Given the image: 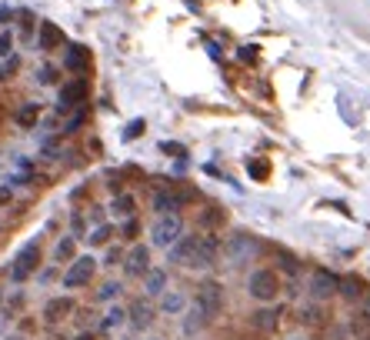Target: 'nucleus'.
I'll return each mask as SVG.
<instances>
[{
  "instance_id": "f257e3e1",
  "label": "nucleus",
  "mask_w": 370,
  "mask_h": 340,
  "mask_svg": "<svg viewBox=\"0 0 370 340\" xmlns=\"http://www.w3.org/2000/svg\"><path fill=\"white\" fill-rule=\"evenodd\" d=\"M170 254V261L174 264H184V267H210L217 261V240L210 237V234H194V237H181L177 244L167 247Z\"/></svg>"
},
{
  "instance_id": "f03ea898",
  "label": "nucleus",
  "mask_w": 370,
  "mask_h": 340,
  "mask_svg": "<svg viewBox=\"0 0 370 340\" xmlns=\"http://www.w3.org/2000/svg\"><path fill=\"white\" fill-rule=\"evenodd\" d=\"M181 234H184V220H181V214H160L157 220H154V227H150V240H154V247H170L181 240Z\"/></svg>"
},
{
  "instance_id": "7ed1b4c3",
  "label": "nucleus",
  "mask_w": 370,
  "mask_h": 340,
  "mask_svg": "<svg viewBox=\"0 0 370 340\" xmlns=\"http://www.w3.org/2000/svg\"><path fill=\"white\" fill-rule=\"evenodd\" d=\"M247 287H250V297H254V301L270 303V301H274V297L280 294V277H277V270H270V267H260V270H254V274H250Z\"/></svg>"
},
{
  "instance_id": "20e7f679",
  "label": "nucleus",
  "mask_w": 370,
  "mask_h": 340,
  "mask_svg": "<svg viewBox=\"0 0 370 340\" xmlns=\"http://www.w3.org/2000/svg\"><path fill=\"white\" fill-rule=\"evenodd\" d=\"M40 264V240H27V244L17 250L14 264H10V281L24 283L27 277H34V270Z\"/></svg>"
},
{
  "instance_id": "39448f33",
  "label": "nucleus",
  "mask_w": 370,
  "mask_h": 340,
  "mask_svg": "<svg viewBox=\"0 0 370 340\" xmlns=\"http://www.w3.org/2000/svg\"><path fill=\"white\" fill-rule=\"evenodd\" d=\"M93 274H97V261H93L91 254H80V257H74L71 267H67V274H64V287H71V290L87 287V283L93 281Z\"/></svg>"
},
{
  "instance_id": "423d86ee",
  "label": "nucleus",
  "mask_w": 370,
  "mask_h": 340,
  "mask_svg": "<svg viewBox=\"0 0 370 340\" xmlns=\"http://www.w3.org/2000/svg\"><path fill=\"white\" fill-rule=\"evenodd\" d=\"M197 307L204 310L207 321H214V317L221 314V307H223L221 283H217V281H204V283H201V287H197Z\"/></svg>"
},
{
  "instance_id": "0eeeda50",
  "label": "nucleus",
  "mask_w": 370,
  "mask_h": 340,
  "mask_svg": "<svg viewBox=\"0 0 370 340\" xmlns=\"http://www.w3.org/2000/svg\"><path fill=\"white\" fill-rule=\"evenodd\" d=\"M87 100V80L77 77L71 84H60V97H57V111H74V107H84Z\"/></svg>"
},
{
  "instance_id": "6e6552de",
  "label": "nucleus",
  "mask_w": 370,
  "mask_h": 340,
  "mask_svg": "<svg viewBox=\"0 0 370 340\" xmlns=\"http://www.w3.org/2000/svg\"><path fill=\"white\" fill-rule=\"evenodd\" d=\"M150 270V247L137 244L127 250V257H124V274L127 277H144Z\"/></svg>"
},
{
  "instance_id": "1a4fd4ad",
  "label": "nucleus",
  "mask_w": 370,
  "mask_h": 340,
  "mask_svg": "<svg viewBox=\"0 0 370 340\" xmlns=\"http://www.w3.org/2000/svg\"><path fill=\"white\" fill-rule=\"evenodd\" d=\"M257 250H260L257 240H254L250 234H243V230H241V234H234V237H230V247H227V257H230L234 264H243V261H247V257H254Z\"/></svg>"
},
{
  "instance_id": "9d476101",
  "label": "nucleus",
  "mask_w": 370,
  "mask_h": 340,
  "mask_svg": "<svg viewBox=\"0 0 370 340\" xmlns=\"http://www.w3.org/2000/svg\"><path fill=\"white\" fill-rule=\"evenodd\" d=\"M311 297H314V301H331V297H337V274H331V270H314V277H311Z\"/></svg>"
},
{
  "instance_id": "9b49d317",
  "label": "nucleus",
  "mask_w": 370,
  "mask_h": 340,
  "mask_svg": "<svg viewBox=\"0 0 370 340\" xmlns=\"http://www.w3.org/2000/svg\"><path fill=\"white\" fill-rule=\"evenodd\" d=\"M67 44V37H64V30L57 27L54 20H40L37 27V47L40 50H60Z\"/></svg>"
},
{
  "instance_id": "f8f14e48",
  "label": "nucleus",
  "mask_w": 370,
  "mask_h": 340,
  "mask_svg": "<svg viewBox=\"0 0 370 340\" xmlns=\"http://www.w3.org/2000/svg\"><path fill=\"white\" fill-rule=\"evenodd\" d=\"M64 67H67L71 74L84 77L87 70H91V50H87V47H80V44H74V47H67V57H64Z\"/></svg>"
},
{
  "instance_id": "ddd939ff",
  "label": "nucleus",
  "mask_w": 370,
  "mask_h": 340,
  "mask_svg": "<svg viewBox=\"0 0 370 340\" xmlns=\"http://www.w3.org/2000/svg\"><path fill=\"white\" fill-rule=\"evenodd\" d=\"M150 204H154L157 214H177V210L184 207V193L181 190H157Z\"/></svg>"
},
{
  "instance_id": "4468645a",
  "label": "nucleus",
  "mask_w": 370,
  "mask_h": 340,
  "mask_svg": "<svg viewBox=\"0 0 370 340\" xmlns=\"http://www.w3.org/2000/svg\"><path fill=\"white\" fill-rule=\"evenodd\" d=\"M74 314V297H54V301H47L44 307V321L47 323H60L64 317H71Z\"/></svg>"
},
{
  "instance_id": "2eb2a0df",
  "label": "nucleus",
  "mask_w": 370,
  "mask_h": 340,
  "mask_svg": "<svg viewBox=\"0 0 370 340\" xmlns=\"http://www.w3.org/2000/svg\"><path fill=\"white\" fill-rule=\"evenodd\" d=\"M250 323H254L257 330H263V334H274L280 323V310L277 307H260V310L250 314Z\"/></svg>"
},
{
  "instance_id": "dca6fc26",
  "label": "nucleus",
  "mask_w": 370,
  "mask_h": 340,
  "mask_svg": "<svg viewBox=\"0 0 370 340\" xmlns=\"http://www.w3.org/2000/svg\"><path fill=\"white\" fill-rule=\"evenodd\" d=\"M127 321H130V327H133V330H147L150 323H154V310H150V303H147V301L130 303Z\"/></svg>"
},
{
  "instance_id": "f3484780",
  "label": "nucleus",
  "mask_w": 370,
  "mask_h": 340,
  "mask_svg": "<svg viewBox=\"0 0 370 340\" xmlns=\"http://www.w3.org/2000/svg\"><path fill=\"white\" fill-rule=\"evenodd\" d=\"M164 290H167V270L150 267L147 274H144V294H147V297H160Z\"/></svg>"
},
{
  "instance_id": "a211bd4d",
  "label": "nucleus",
  "mask_w": 370,
  "mask_h": 340,
  "mask_svg": "<svg viewBox=\"0 0 370 340\" xmlns=\"http://www.w3.org/2000/svg\"><path fill=\"white\" fill-rule=\"evenodd\" d=\"M337 294H340L344 301H360V297H364V281H360V277H353V274L337 277Z\"/></svg>"
},
{
  "instance_id": "6ab92c4d",
  "label": "nucleus",
  "mask_w": 370,
  "mask_h": 340,
  "mask_svg": "<svg viewBox=\"0 0 370 340\" xmlns=\"http://www.w3.org/2000/svg\"><path fill=\"white\" fill-rule=\"evenodd\" d=\"M133 210H137V200H133L130 193H117V197L111 200V214L113 217H120V220L133 217Z\"/></svg>"
},
{
  "instance_id": "aec40b11",
  "label": "nucleus",
  "mask_w": 370,
  "mask_h": 340,
  "mask_svg": "<svg viewBox=\"0 0 370 340\" xmlns=\"http://www.w3.org/2000/svg\"><path fill=\"white\" fill-rule=\"evenodd\" d=\"M74 257H77V237L71 234V237H64V240L54 247V261L57 264H71Z\"/></svg>"
},
{
  "instance_id": "412c9836",
  "label": "nucleus",
  "mask_w": 370,
  "mask_h": 340,
  "mask_svg": "<svg viewBox=\"0 0 370 340\" xmlns=\"http://www.w3.org/2000/svg\"><path fill=\"white\" fill-rule=\"evenodd\" d=\"M204 327H207L204 310H201V307L194 303V310H190V314H187V317H184V334H187V337H194V334H201Z\"/></svg>"
},
{
  "instance_id": "4be33fe9",
  "label": "nucleus",
  "mask_w": 370,
  "mask_h": 340,
  "mask_svg": "<svg viewBox=\"0 0 370 340\" xmlns=\"http://www.w3.org/2000/svg\"><path fill=\"white\" fill-rule=\"evenodd\" d=\"M37 117H40V104L30 100V104H24V107L17 111V124L24 127V131H30V127H37Z\"/></svg>"
},
{
  "instance_id": "5701e85b",
  "label": "nucleus",
  "mask_w": 370,
  "mask_h": 340,
  "mask_svg": "<svg viewBox=\"0 0 370 340\" xmlns=\"http://www.w3.org/2000/svg\"><path fill=\"white\" fill-rule=\"evenodd\" d=\"M184 294H177V290H164V294H160V310H164V314H181V310H184Z\"/></svg>"
},
{
  "instance_id": "b1692460",
  "label": "nucleus",
  "mask_w": 370,
  "mask_h": 340,
  "mask_svg": "<svg viewBox=\"0 0 370 340\" xmlns=\"http://www.w3.org/2000/svg\"><path fill=\"white\" fill-rule=\"evenodd\" d=\"M124 321H127V310H120V307H111V310L104 314V323H100V330H113V327H120Z\"/></svg>"
},
{
  "instance_id": "393cba45",
  "label": "nucleus",
  "mask_w": 370,
  "mask_h": 340,
  "mask_svg": "<svg viewBox=\"0 0 370 340\" xmlns=\"http://www.w3.org/2000/svg\"><path fill=\"white\" fill-rule=\"evenodd\" d=\"M247 170L254 173V180H267V173H270V164H267L263 157H250V160H247Z\"/></svg>"
},
{
  "instance_id": "a878e982",
  "label": "nucleus",
  "mask_w": 370,
  "mask_h": 340,
  "mask_svg": "<svg viewBox=\"0 0 370 340\" xmlns=\"http://www.w3.org/2000/svg\"><path fill=\"white\" fill-rule=\"evenodd\" d=\"M111 234H113V227L111 224H97L91 230V237H87V240H91L93 247H100V244H107V240H111Z\"/></svg>"
},
{
  "instance_id": "bb28decb",
  "label": "nucleus",
  "mask_w": 370,
  "mask_h": 340,
  "mask_svg": "<svg viewBox=\"0 0 370 340\" xmlns=\"http://www.w3.org/2000/svg\"><path fill=\"white\" fill-rule=\"evenodd\" d=\"M300 323H307V327H320V323H327V317H324L317 307H304V310H300Z\"/></svg>"
},
{
  "instance_id": "cd10ccee",
  "label": "nucleus",
  "mask_w": 370,
  "mask_h": 340,
  "mask_svg": "<svg viewBox=\"0 0 370 340\" xmlns=\"http://www.w3.org/2000/svg\"><path fill=\"white\" fill-rule=\"evenodd\" d=\"M20 70V57L17 54H10V57H3V64H0V80H10V77Z\"/></svg>"
},
{
  "instance_id": "c85d7f7f",
  "label": "nucleus",
  "mask_w": 370,
  "mask_h": 340,
  "mask_svg": "<svg viewBox=\"0 0 370 340\" xmlns=\"http://www.w3.org/2000/svg\"><path fill=\"white\" fill-rule=\"evenodd\" d=\"M351 327H353V334H360L364 340H370V317H367V314H353Z\"/></svg>"
},
{
  "instance_id": "c756f323",
  "label": "nucleus",
  "mask_w": 370,
  "mask_h": 340,
  "mask_svg": "<svg viewBox=\"0 0 370 340\" xmlns=\"http://www.w3.org/2000/svg\"><path fill=\"white\" fill-rule=\"evenodd\" d=\"M201 224L204 227H221L223 224V210L221 207H207L204 214H201Z\"/></svg>"
},
{
  "instance_id": "7c9ffc66",
  "label": "nucleus",
  "mask_w": 370,
  "mask_h": 340,
  "mask_svg": "<svg viewBox=\"0 0 370 340\" xmlns=\"http://www.w3.org/2000/svg\"><path fill=\"white\" fill-rule=\"evenodd\" d=\"M120 290H124V287H120L117 281H107L100 290H97V297H100V301H117V297H120Z\"/></svg>"
},
{
  "instance_id": "2f4dec72",
  "label": "nucleus",
  "mask_w": 370,
  "mask_h": 340,
  "mask_svg": "<svg viewBox=\"0 0 370 340\" xmlns=\"http://www.w3.org/2000/svg\"><path fill=\"white\" fill-rule=\"evenodd\" d=\"M37 80H40V84H47V87H54V84H60V70L47 64V67H40V70H37Z\"/></svg>"
},
{
  "instance_id": "473e14b6",
  "label": "nucleus",
  "mask_w": 370,
  "mask_h": 340,
  "mask_svg": "<svg viewBox=\"0 0 370 340\" xmlns=\"http://www.w3.org/2000/svg\"><path fill=\"white\" fill-rule=\"evenodd\" d=\"M120 237H124V240H137V237H140V224H137V217H127V220H124Z\"/></svg>"
},
{
  "instance_id": "72a5a7b5",
  "label": "nucleus",
  "mask_w": 370,
  "mask_h": 340,
  "mask_svg": "<svg viewBox=\"0 0 370 340\" xmlns=\"http://www.w3.org/2000/svg\"><path fill=\"white\" fill-rule=\"evenodd\" d=\"M14 54V34H10V30H3V34H0V60H3V57H10Z\"/></svg>"
},
{
  "instance_id": "f704fd0d",
  "label": "nucleus",
  "mask_w": 370,
  "mask_h": 340,
  "mask_svg": "<svg viewBox=\"0 0 370 340\" xmlns=\"http://www.w3.org/2000/svg\"><path fill=\"white\" fill-rule=\"evenodd\" d=\"M144 133V120L137 117V120H130L127 124V131H124V140H133V137H140Z\"/></svg>"
},
{
  "instance_id": "c9c22d12",
  "label": "nucleus",
  "mask_w": 370,
  "mask_h": 340,
  "mask_svg": "<svg viewBox=\"0 0 370 340\" xmlns=\"http://www.w3.org/2000/svg\"><path fill=\"white\" fill-rule=\"evenodd\" d=\"M277 257H280V267H284L287 274H297V270H300V267H297V261L287 254V250H277Z\"/></svg>"
},
{
  "instance_id": "e433bc0d",
  "label": "nucleus",
  "mask_w": 370,
  "mask_h": 340,
  "mask_svg": "<svg viewBox=\"0 0 370 340\" xmlns=\"http://www.w3.org/2000/svg\"><path fill=\"white\" fill-rule=\"evenodd\" d=\"M160 151L164 153H170V157H184V144H174V140H164V144H160Z\"/></svg>"
},
{
  "instance_id": "4c0bfd02",
  "label": "nucleus",
  "mask_w": 370,
  "mask_h": 340,
  "mask_svg": "<svg viewBox=\"0 0 370 340\" xmlns=\"http://www.w3.org/2000/svg\"><path fill=\"white\" fill-rule=\"evenodd\" d=\"M10 200H14V190L7 187V184H0V207H7Z\"/></svg>"
},
{
  "instance_id": "58836bf2",
  "label": "nucleus",
  "mask_w": 370,
  "mask_h": 340,
  "mask_svg": "<svg viewBox=\"0 0 370 340\" xmlns=\"http://www.w3.org/2000/svg\"><path fill=\"white\" fill-rule=\"evenodd\" d=\"M107 267H113V264H120V250L113 247V250H107V261H104Z\"/></svg>"
},
{
  "instance_id": "ea45409f",
  "label": "nucleus",
  "mask_w": 370,
  "mask_h": 340,
  "mask_svg": "<svg viewBox=\"0 0 370 340\" xmlns=\"http://www.w3.org/2000/svg\"><path fill=\"white\" fill-rule=\"evenodd\" d=\"M7 321H10V314H7V310H0V334H3V327H7Z\"/></svg>"
},
{
  "instance_id": "a19ab883",
  "label": "nucleus",
  "mask_w": 370,
  "mask_h": 340,
  "mask_svg": "<svg viewBox=\"0 0 370 340\" xmlns=\"http://www.w3.org/2000/svg\"><path fill=\"white\" fill-rule=\"evenodd\" d=\"M74 340H97L93 334H80V337H74Z\"/></svg>"
},
{
  "instance_id": "79ce46f5",
  "label": "nucleus",
  "mask_w": 370,
  "mask_h": 340,
  "mask_svg": "<svg viewBox=\"0 0 370 340\" xmlns=\"http://www.w3.org/2000/svg\"><path fill=\"white\" fill-rule=\"evenodd\" d=\"M364 314H367V317H370V297H367V303H364Z\"/></svg>"
},
{
  "instance_id": "37998d69",
  "label": "nucleus",
  "mask_w": 370,
  "mask_h": 340,
  "mask_svg": "<svg viewBox=\"0 0 370 340\" xmlns=\"http://www.w3.org/2000/svg\"><path fill=\"white\" fill-rule=\"evenodd\" d=\"M3 340H24V337H3Z\"/></svg>"
},
{
  "instance_id": "c03bdc74",
  "label": "nucleus",
  "mask_w": 370,
  "mask_h": 340,
  "mask_svg": "<svg viewBox=\"0 0 370 340\" xmlns=\"http://www.w3.org/2000/svg\"><path fill=\"white\" fill-rule=\"evenodd\" d=\"M0 297H3V294H0Z\"/></svg>"
},
{
  "instance_id": "a18cd8bd",
  "label": "nucleus",
  "mask_w": 370,
  "mask_h": 340,
  "mask_svg": "<svg viewBox=\"0 0 370 340\" xmlns=\"http://www.w3.org/2000/svg\"><path fill=\"white\" fill-rule=\"evenodd\" d=\"M154 340H157V337H154Z\"/></svg>"
},
{
  "instance_id": "49530a36",
  "label": "nucleus",
  "mask_w": 370,
  "mask_h": 340,
  "mask_svg": "<svg viewBox=\"0 0 370 340\" xmlns=\"http://www.w3.org/2000/svg\"><path fill=\"white\" fill-rule=\"evenodd\" d=\"M297 340H300V337H297Z\"/></svg>"
}]
</instances>
